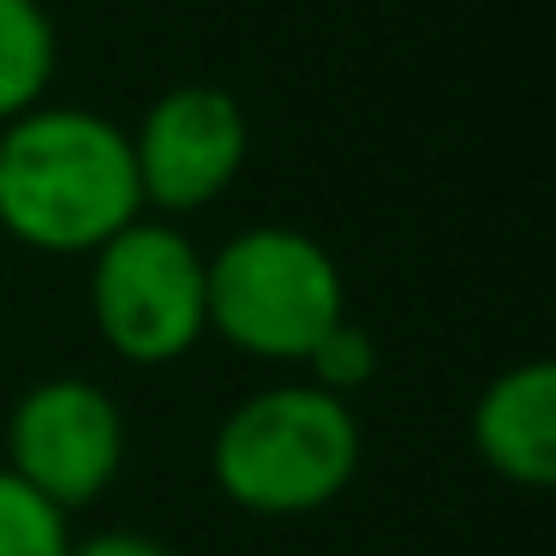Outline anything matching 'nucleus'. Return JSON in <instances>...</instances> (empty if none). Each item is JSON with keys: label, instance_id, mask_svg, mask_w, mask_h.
I'll list each match as a JSON object with an SVG mask.
<instances>
[{"label": "nucleus", "instance_id": "f257e3e1", "mask_svg": "<svg viewBox=\"0 0 556 556\" xmlns=\"http://www.w3.org/2000/svg\"><path fill=\"white\" fill-rule=\"evenodd\" d=\"M144 216L126 126L97 109H54L0 126V233L42 257H78Z\"/></svg>", "mask_w": 556, "mask_h": 556}, {"label": "nucleus", "instance_id": "f03ea898", "mask_svg": "<svg viewBox=\"0 0 556 556\" xmlns=\"http://www.w3.org/2000/svg\"><path fill=\"white\" fill-rule=\"evenodd\" d=\"M365 455L359 413L317 383H269L245 395L210 443V479L257 520H300L353 484Z\"/></svg>", "mask_w": 556, "mask_h": 556}, {"label": "nucleus", "instance_id": "7ed1b4c3", "mask_svg": "<svg viewBox=\"0 0 556 556\" xmlns=\"http://www.w3.org/2000/svg\"><path fill=\"white\" fill-rule=\"evenodd\" d=\"M204 312L228 348L276 365H305L312 348L348 317V281L329 245L305 228L264 222L204 257Z\"/></svg>", "mask_w": 556, "mask_h": 556}, {"label": "nucleus", "instance_id": "20e7f679", "mask_svg": "<svg viewBox=\"0 0 556 556\" xmlns=\"http://www.w3.org/2000/svg\"><path fill=\"white\" fill-rule=\"evenodd\" d=\"M90 324L126 365H174L210 336L204 252L174 222H126L90 252Z\"/></svg>", "mask_w": 556, "mask_h": 556}, {"label": "nucleus", "instance_id": "39448f33", "mask_svg": "<svg viewBox=\"0 0 556 556\" xmlns=\"http://www.w3.org/2000/svg\"><path fill=\"white\" fill-rule=\"evenodd\" d=\"M7 472L61 515L97 503L126 467V413L90 377H42L7 413Z\"/></svg>", "mask_w": 556, "mask_h": 556}, {"label": "nucleus", "instance_id": "423d86ee", "mask_svg": "<svg viewBox=\"0 0 556 556\" xmlns=\"http://www.w3.org/2000/svg\"><path fill=\"white\" fill-rule=\"evenodd\" d=\"M126 144H132V174L144 210L192 216V210L216 204L240 180L252 126H245V109L222 85H174L138 114Z\"/></svg>", "mask_w": 556, "mask_h": 556}, {"label": "nucleus", "instance_id": "0eeeda50", "mask_svg": "<svg viewBox=\"0 0 556 556\" xmlns=\"http://www.w3.org/2000/svg\"><path fill=\"white\" fill-rule=\"evenodd\" d=\"M472 448L496 479L520 491L556 484V365L520 359L472 401Z\"/></svg>", "mask_w": 556, "mask_h": 556}, {"label": "nucleus", "instance_id": "6e6552de", "mask_svg": "<svg viewBox=\"0 0 556 556\" xmlns=\"http://www.w3.org/2000/svg\"><path fill=\"white\" fill-rule=\"evenodd\" d=\"M61 37L42 0H0V126L30 114L54 85Z\"/></svg>", "mask_w": 556, "mask_h": 556}, {"label": "nucleus", "instance_id": "1a4fd4ad", "mask_svg": "<svg viewBox=\"0 0 556 556\" xmlns=\"http://www.w3.org/2000/svg\"><path fill=\"white\" fill-rule=\"evenodd\" d=\"M73 551V515L42 503L18 472L0 467V556H66Z\"/></svg>", "mask_w": 556, "mask_h": 556}, {"label": "nucleus", "instance_id": "9d476101", "mask_svg": "<svg viewBox=\"0 0 556 556\" xmlns=\"http://www.w3.org/2000/svg\"><path fill=\"white\" fill-rule=\"evenodd\" d=\"M305 383H317V389H329V395H341L348 401L353 389H365L377 377V341L365 336L353 317H341L336 329H329L324 341L312 348V359H305Z\"/></svg>", "mask_w": 556, "mask_h": 556}, {"label": "nucleus", "instance_id": "9b49d317", "mask_svg": "<svg viewBox=\"0 0 556 556\" xmlns=\"http://www.w3.org/2000/svg\"><path fill=\"white\" fill-rule=\"evenodd\" d=\"M66 556H180V551H168V544L150 539V532L114 527V532H90V539H73V551H66Z\"/></svg>", "mask_w": 556, "mask_h": 556}]
</instances>
